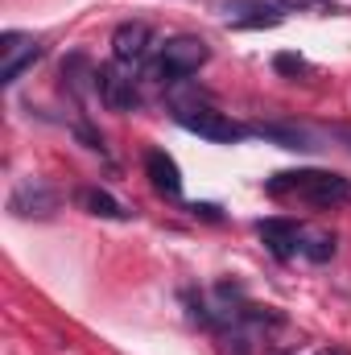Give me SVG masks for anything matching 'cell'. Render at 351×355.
<instances>
[{
  "mask_svg": "<svg viewBox=\"0 0 351 355\" xmlns=\"http://www.w3.org/2000/svg\"><path fill=\"white\" fill-rule=\"evenodd\" d=\"M91 83H95L99 99H103L112 112H132V107L141 103L137 79H132V71H124V62H108V67H99Z\"/></svg>",
  "mask_w": 351,
  "mask_h": 355,
  "instance_id": "5b68a950",
  "label": "cell"
},
{
  "mask_svg": "<svg viewBox=\"0 0 351 355\" xmlns=\"http://www.w3.org/2000/svg\"><path fill=\"white\" fill-rule=\"evenodd\" d=\"M252 128V137H261L268 145H277V149H293V153H314L318 149V141L306 132V128H298V124H277V120H268V124H248Z\"/></svg>",
  "mask_w": 351,
  "mask_h": 355,
  "instance_id": "30bf717a",
  "label": "cell"
},
{
  "mask_svg": "<svg viewBox=\"0 0 351 355\" xmlns=\"http://www.w3.org/2000/svg\"><path fill=\"white\" fill-rule=\"evenodd\" d=\"M174 120L186 132H198L203 141H215V145H240L252 137L248 124H236L232 116L211 112V107H174Z\"/></svg>",
  "mask_w": 351,
  "mask_h": 355,
  "instance_id": "3957f363",
  "label": "cell"
},
{
  "mask_svg": "<svg viewBox=\"0 0 351 355\" xmlns=\"http://www.w3.org/2000/svg\"><path fill=\"white\" fill-rule=\"evenodd\" d=\"M0 54H4V62H0V83L12 87L25 71H33V62H42L46 46L33 42V37H21V33H4V37H0Z\"/></svg>",
  "mask_w": 351,
  "mask_h": 355,
  "instance_id": "8992f818",
  "label": "cell"
},
{
  "mask_svg": "<svg viewBox=\"0 0 351 355\" xmlns=\"http://www.w3.org/2000/svg\"><path fill=\"white\" fill-rule=\"evenodd\" d=\"M264 190L273 198H306L314 207H339L351 198V182L343 174H331V170H289V174H273L264 182Z\"/></svg>",
  "mask_w": 351,
  "mask_h": 355,
  "instance_id": "6da1fadb",
  "label": "cell"
},
{
  "mask_svg": "<svg viewBox=\"0 0 351 355\" xmlns=\"http://www.w3.org/2000/svg\"><path fill=\"white\" fill-rule=\"evenodd\" d=\"M75 202H79L87 215H99V219H128V215H132L120 198H112V194L99 190V186H83V190L75 194Z\"/></svg>",
  "mask_w": 351,
  "mask_h": 355,
  "instance_id": "7c38bea8",
  "label": "cell"
},
{
  "mask_svg": "<svg viewBox=\"0 0 351 355\" xmlns=\"http://www.w3.org/2000/svg\"><path fill=\"white\" fill-rule=\"evenodd\" d=\"M257 232H261V240L268 244V252L277 261H289V257L302 252V227L293 219H261Z\"/></svg>",
  "mask_w": 351,
  "mask_h": 355,
  "instance_id": "9c48e42d",
  "label": "cell"
},
{
  "mask_svg": "<svg viewBox=\"0 0 351 355\" xmlns=\"http://www.w3.org/2000/svg\"><path fill=\"white\" fill-rule=\"evenodd\" d=\"M149 46H153V25H149V21H124V25H116V33H112V58L124 62V67L141 62V58L149 54Z\"/></svg>",
  "mask_w": 351,
  "mask_h": 355,
  "instance_id": "ba28073f",
  "label": "cell"
},
{
  "mask_svg": "<svg viewBox=\"0 0 351 355\" xmlns=\"http://www.w3.org/2000/svg\"><path fill=\"white\" fill-rule=\"evenodd\" d=\"M273 71H277V75H293V79H298V75H306L310 67H306V58H298V54H277V58H273Z\"/></svg>",
  "mask_w": 351,
  "mask_h": 355,
  "instance_id": "9a60e30c",
  "label": "cell"
},
{
  "mask_svg": "<svg viewBox=\"0 0 351 355\" xmlns=\"http://www.w3.org/2000/svg\"><path fill=\"white\" fill-rule=\"evenodd\" d=\"M207 58H211V46H207L203 37L182 33V37H170V42L162 46V54L153 58L149 75H153L162 87H170V83H182V79L198 75V67H203Z\"/></svg>",
  "mask_w": 351,
  "mask_h": 355,
  "instance_id": "7a4b0ae2",
  "label": "cell"
},
{
  "mask_svg": "<svg viewBox=\"0 0 351 355\" xmlns=\"http://www.w3.org/2000/svg\"><path fill=\"white\" fill-rule=\"evenodd\" d=\"M62 207V194L54 186H46L42 178H25L17 182V190L8 194V211L17 219H50L54 211Z\"/></svg>",
  "mask_w": 351,
  "mask_h": 355,
  "instance_id": "277c9868",
  "label": "cell"
},
{
  "mask_svg": "<svg viewBox=\"0 0 351 355\" xmlns=\"http://www.w3.org/2000/svg\"><path fill=\"white\" fill-rule=\"evenodd\" d=\"M323 355H348V352H343V347H327Z\"/></svg>",
  "mask_w": 351,
  "mask_h": 355,
  "instance_id": "2e32d148",
  "label": "cell"
},
{
  "mask_svg": "<svg viewBox=\"0 0 351 355\" xmlns=\"http://www.w3.org/2000/svg\"><path fill=\"white\" fill-rule=\"evenodd\" d=\"M302 257H310L314 265H323V261H331V257H335V236H327V232H318V236H310V240L302 244Z\"/></svg>",
  "mask_w": 351,
  "mask_h": 355,
  "instance_id": "4fadbf2b",
  "label": "cell"
},
{
  "mask_svg": "<svg viewBox=\"0 0 351 355\" xmlns=\"http://www.w3.org/2000/svg\"><path fill=\"white\" fill-rule=\"evenodd\" d=\"M145 174H149V182H153L157 194H166V198H178V194H182L178 162L166 153V149H149V153H145Z\"/></svg>",
  "mask_w": 351,
  "mask_h": 355,
  "instance_id": "8fae6325",
  "label": "cell"
},
{
  "mask_svg": "<svg viewBox=\"0 0 351 355\" xmlns=\"http://www.w3.org/2000/svg\"><path fill=\"white\" fill-rule=\"evenodd\" d=\"M277 8H285V12H318V17H335V12H343L339 4H331V0H277Z\"/></svg>",
  "mask_w": 351,
  "mask_h": 355,
  "instance_id": "5bb4252c",
  "label": "cell"
},
{
  "mask_svg": "<svg viewBox=\"0 0 351 355\" xmlns=\"http://www.w3.org/2000/svg\"><path fill=\"white\" fill-rule=\"evenodd\" d=\"M219 8L228 12V25L232 29H273L285 17L277 8V0H223Z\"/></svg>",
  "mask_w": 351,
  "mask_h": 355,
  "instance_id": "52a82bcc",
  "label": "cell"
}]
</instances>
